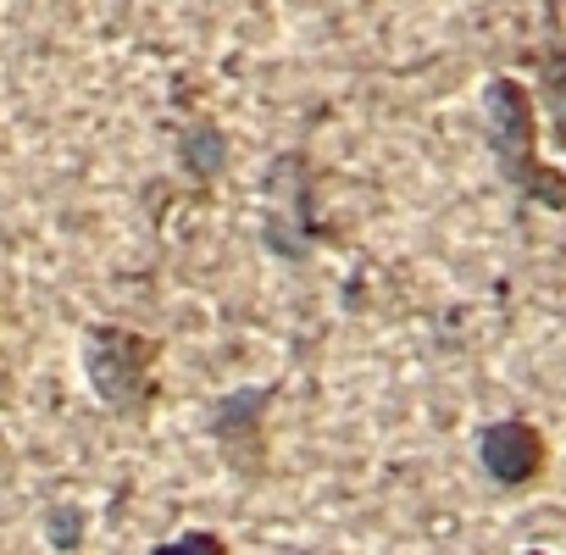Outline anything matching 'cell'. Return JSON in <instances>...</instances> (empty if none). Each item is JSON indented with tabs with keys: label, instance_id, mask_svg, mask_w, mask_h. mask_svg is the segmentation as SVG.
<instances>
[{
	"label": "cell",
	"instance_id": "obj_1",
	"mask_svg": "<svg viewBox=\"0 0 566 555\" xmlns=\"http://www.w3.org/2000/svg\"><path fill=\"white\" fill-rule=\"evenodd\" d=\"M156 362H161V339H150L139 328L95 323L84 334V378H90L95 400L117 417H150V406L161 395Z\"/></svg>",
	"mask_w": 566,
	"mask_h": 555
},
{
	"label": "cell",
	"instance_id": "obj_2",
	"mask_svg": "<svg viewBox=\"0 0 566 555\" xmlns=\"http://www.w3.org/2000/svg\"><path fill=\"white\" fill-rule=\"evenodd\" d=\"M483 106H489V150H494L500 172H505L527 200H538V206H549V211H566V172L544 167L538 150H533V145H538L533 95H527L516 78H494L489 95H483Z\"/></svg>",
	"mask_w": 566,
	"mask_h": 555
},
{
	"label": "cell",
	"instance_id": "obj_3",
	"mask_svg": "<svg viewBox=\"0 0 566 555\" xmlns=\"http://www.w3.org/2000/svg\"><path fill=\"white\" fill-rule=\"evenodd\" d=\"M272 384H244L228 389L211 406V444L222 455V467L239 483H261L266 478V411H272Z\"/></svg>",
	"mask_w": 566,
	"mask_h": 555
},
{
	"label": "cell",
	"instance_id": "obj_4",
	"mask_svg": "<svg viewBox=\"0 0 566 555\" xmlns=\"http://www.w3.org/2000/svg\"><path fill=\"white\" fill-rule=\"evenodd\" d=\"M478 461H483V472L500 489H527V483L544 478L549 444H544V433L527 417H500V422H489L478 433Z\"/></svg>",
	"mask_w": 566,
	"mask_h": 555
},
{
	"label": "cell",
	"instance_id": "obj_5",
	"mask_svg": "<svg viewBox=\"0 0 566 555\" xmlns=\"http://www.w3.org/2000/svg\"><path fill=\"white\" fill-rule=\"evenodd\" d=\"M178 161H184L200 184H211V178L222 172V161H228V139H222V128H211V123H189V128L178 134Z\"/></svg>",
	"mask_w": 566,
	"mask_h": 555
},
{
	"label": "cell",
	"instance_id": "obj_6",
	"mask_svg": "<svg viewBox=\"0 0 566 555\" xmlns=\"http://www.w3.org/2000/svg\"><path fill=\"white\" fill-rule=\"evenodd\" d=\"M84 533H90V511H84V505H73V500L45 505V544H51L56 555H73V549L84 544Z\"/></svg>",
	"mask_w": 566,
	"mask_h": 555
},
{
	"label": "cell",
	"instance_id": "obj_7",
	"mask_svg": "<svg viewBox=\"0 0 566 555\" xmlns=\"http://www.w3.org/2000/svg\"><path fill=\"white\" fill-rule=\"evenodd\" d=\"M150 555H228V538L211 527H184V533L150 544Z\"/></svg>",
	"mask_w": 566,
	"mask_h": 555
},
{
	"label": "cell",
	"instance_id": "obj_8",
	"mask_svg": "<svg viewBox=\"0 0 566 555\" xmlns=\"http://www.w3.org/2000/svg\"><path fill=\"white\" fill-rule=\"evenodd\" d=\"M522 555H549V549H522Z\"/></svg>",
	"mask_w": 566,
	"mask_h": 555
}]
</instances>
